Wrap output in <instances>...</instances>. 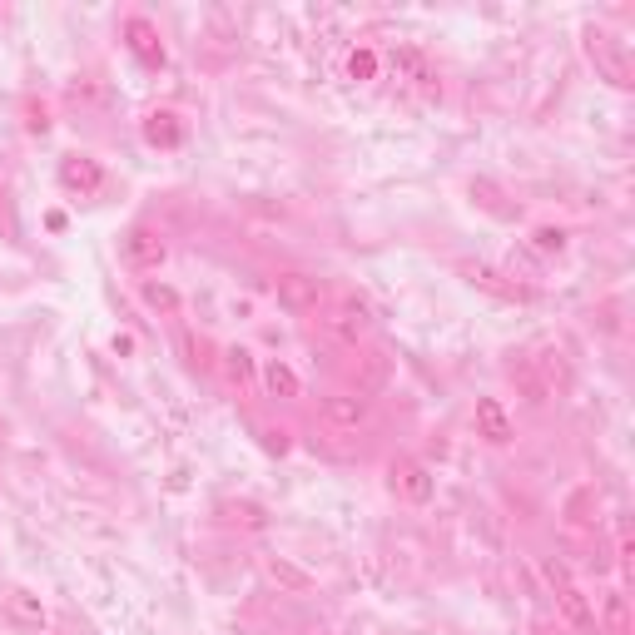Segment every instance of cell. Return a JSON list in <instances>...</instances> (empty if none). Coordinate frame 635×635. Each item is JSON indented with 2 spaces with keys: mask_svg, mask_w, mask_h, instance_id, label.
<instances>
[{
  "mask_svg": "<svg viewBox=\"0 0 635 635\" xmlns=\"http://www.w3.org/2000/svg\"><path fill=\"white\" fill-rule=\"evenodd\" d=\"M536 249L541 254H561L566 249V234L561 229H536Z\"/></svg>",
  "mask_w": 635,
  "mask_h": 635,
  "instance_id": "19",
  "label": "cell"
},
{
  "mask_svg": "<svg viewBox=\"0 0 635 635\" xmlns=\"http://www.w3.org/2000/svg\"><path fill=\"white\" fill-rule=\"evenodd\" d=\"M323 417L333 427H343V432H358L373 417V402L363 392H333V397H323Z\"/></svg>",
  "mask_w": 635,
  "mask_h": 635,
  "instance_id": "5",
  "label": "cell"
},
{
  "mask_svg": "<svg viewBox=\"0 0 635 635\" xmlns=\"http://www.w3.org/2000/svg\"><path fill=\"white\" fill-rule=\"evenodd\" d=\"M268 576L283 581V586H293V591H308V586H313V581H308L298 566H288V561H268Z\"/></svg>",
  "mask_w": 635,
  "mask_h": 635,
  "instance_id": "17",
  "label": "cell"
},
{
  "mask_svg": "<svg viewBox=\"0 0 635 635\" xmlns=\"http://www.w3.org/2000/svg\"><path fill=\"white\" fill-rule=\"evenodd\" d=\"M392 487H397L407 502H432V487H437V482H432V472H427L417 457H397V462H392Z\"/></svg>",
  "mask_w": 635,
  "mask_h": 635,
  "instance_id": "7",
  "label": "cell"
},
{
  "mask_svg": "<svg viewBox=\"0 0 635 635\" xmlns=\"http://www.w3.org/2000/svg\"><path fill=\"white\" fill-rule=\"evenodd\" d=\"M546 581H551V591H556V606H561V616H566V626L581 635L596 631V611H591V601L571 586V576H566V566L561 561H546Z\"/></svg>",
  "mask_w": 635,
  "mask_h": 635,
  "instance_id": "2",
  "label": "cell"
},
{
  "mask_svg": "<svg viewBox=\"0 0 635 635\" xmlns=\"http://www.w3.org/2000/svg\"><path fill=\"white\" fill-rule=\"evenodd\" d=\"M373 70H378V55L373 50H353L348 55V75L353 80H373Z\"/></svg>",
  "mask_w": 635,
  "mask_h": 635,
  "instance_id": "18",
  "label": "cell"
},
{
  "mask_svg": "<svg viewBox=\"0 0 635 635\" xmlns=\"http://www.w3.org/2000/svg\"><path fill=\"white\" fill-rule=\"evenodd\" d=\"M144 139L149 144H164V149H174L179 139H184V129L174 115H149V125H144Z\"/></svg>",
  "mask_w": 635,
  "mask_h": 635,
  "instance_id": "13",
  "label": "cell"
},
{
  "mask_svg": "<svg viewBox=\"0 0 635 635\" xmlns=\"http://www.w3.org/2000/svg\"><path fill=\"white\" fill-rule=\"evenodd\" d=\"M323 323H328V333H333V338H343V343H358V338L373 328L368 303H363V298H353V293H343V298H338V308H333Z\"/></svg>",
  "mask_w": 635,
  "mask_h": 635,
  "instance_id": "4",
  "label": "cell"
},
{
  "mask_svg": "<svg viewBox=\"0 0 635 635\" xmlns=\"http://www.w3.org/2000/svg\"><path fill=\"white\" fill-rule=\"evenodd\" d=\"M263 382H268L273 397H298V373H293L288 363H268V368H263Z\"/></svg>",
  "mask_w": 635,
  "mask_h": 635,
  "instance_id": "15",
  "label": "cell"
},
{
  "mask_svg": "<svg viewBox=\"0 0 635 635\" xmlns=\"http://www.w3.org/2000/svg\"><path fill=\"white\" fill-rule=\"evenodd\" d=\"M472 417H477V437H487L492 447H507L511 437H516L502 397H477V412H472Z\"/></svg>",
  "mask_w": 635,
  "mask_h": 635,
  "instance_id": "8",
  "label": "cell"
},
{
  "mask_svg": "<svg viewBox=\"0 0 635 635\" xmlns=\"http://www.w3.org/2000/svg\"><path fill=\"white\" fill-rule=\"evenodd\" d=\"M224 511H229L234 521H244V526H254V531H258V526H263V511H258V507H249V502H244V507H224Z\"/></svg>",
  "mask_w": 635,
  "mask_h": 635,
  "instance_id": "20",
  "label": "cell"
},
{
  "mask_svg": "<svg viewBox=\"0 0 635 635\" xmlns=\"http://www.w3.org/2000/svg\"><path fill=\"white\" fill-rule=\"evenodd\" d=\"M536 635H566L561 626H551V621H536Z\"/></svg>",
  "mask_w": 635,
  "mask_h": 635,
  "instance_id": "22",
  "label": "cell"
},
{
  "mask_svg": "<svg viewBox=\"0 0 635 635\" xmlns=\"http://www.w3.org/2000/svg\"><path fill=\"white\" fill-rule=\"evenodd\" d=\"M273 298H278V308H288V313H313V308L323 303V283H318L313 273H278Z\"/></svg>",
  "mask_w": 635,
  "mask_h": 635,
  "instance_id": "3",
  "label": "cell"
},
{
  "mask_svg": "<svg viewBox=\"0 0 635 635\" xmlns=\"http://www.w3.org/2000/svg\"><path fill=\"white\" fill-rule=\"evenodd\" d=\"M15 616H25V621H35V626L45 621V616H40V606H30L25 596H15Z\"/></svg>",
  "mask_w": 635,
  "mask_h": 635,
  "instance_id": "21",
  "label": "cell"
},
{
  "mask_svg": "<svg viewBox=\"0 0 635 635\" xmlns=\"http://www.w3.org/2000/svg\"><path fill=\"white\" fill-rule=\"evenodd\" d=\"M511 382H516V387L526 392V402H536V407L551 397V387L541 382V373H536V363H531V358H516V363H511Z\"/></svg>",
  "mask_w": 635,
  "mask_h": 635,
  "instance_id": "12",
  "label": "cell"
},
{
  "mask_svg": "<svg viewBox=\"0 0 635 635\" xmlns=\"http://www.w3.org/2000/svg\"><path fill=\"white\" fill-rule=\"evenodd\" d=\"M144 303L159 308V313H179V293L169 283H144Z\"/></svg>",
  "mask_w": 635,
  "mask_h": 635,
  "instance_id": "16",
  "label": "cell"
},
{
  "mask_svg": "<svg viewBox=\"0 0 635 635\" xmlns=\"http://www.w3.org/2000/svg\"><path fill=\"white\" fill-rule=\"evenodd\" d=\"M120 254H125L129 268H159L164 258H169V249H164V239L154 234V229H129L125 239H120Z\"/></svg>",
  "mask_w": 635,
  "mask_h": 635,
  "instance_id": "6",
  "label": "cell"
},
{
  "mask_svg": "<svg viewBox=\"0 0 635 635\" xmlns=\"http://www.w3.org/2000/svg\"><path fill=\"white\" fill-rule=\"evenodd\" d=\"M601 635H631V606H626V596L621 591H606L601 596Z\"/></svg>",
  "mask_w": 635,
  "mask_h": 635,
  "instance_id": "11",
  "label": "cell"
},
{
  "mask_svg": "<svg viewBox=\"0 0 635 635\" xmlns=\"http://www.w3.org/2000/svg\"><path fill=\"white\" fill-rule=\"evenodd\" d=\"M125 35H129V50H134L144 65H164V45H159V30H154L149 20L134 15V20L125 25Z\"/></svg>",
  "mask_w": 635,
  "mask_h": 635,
  "instance_id": "9",
  "label": "cell"
},
{
  "mask_svg": "<svg viewBox=\"0 0 635 635\" xmlns=\"http://www.w3.org/2000/svg\"><path fill=\"white\" fill-rule=\"evenodd\" d=\"M224 373H229V382L249 387V382H254V373H258L254 353H249V348H229V353H224Z\"/></svg>",
  "mask_w": 635,
  "mask_h": 635,
  "instance_id": "14",
  "label": "cell"
},
{
  "mask_svg": "<svg viewBox=\"0 0 635 635\" xmlns=\"http://www.w3.org/2000/svg\"><path fill=\"white\" fill-rule=\"evenodd\" d=\"M60 179H65V189H80V194H95V189L105 184L100 164H95V159H80V154H70V159L60 164Z\"/></svg>",
  "mask_w": 635,
  "mask_h": 635,
  "instance_id": "10",
  "label": "cell"
},
{
  "mask_svg": "<svg viewBox=\"0 0 635 635\" xmlns=\"http://www.w3.org/2000/svg\"><path fill=\"white\" fill-rule=\"evenodd\" d=\"M586 55H591V65L611 80V85H621V90H631V50L616 40V35H606V30H586Z\"/></svg>",
  "mask_w": 635,
  "mask_h": 635,
  "instance_id": "1",
  "label": "cell"
},
{
  "mask_svg": "<svg viewBox=\"0 0 635 635\" xmlns=\"http://www.w3.org/2000/svg\"><path fill=\"white\" fill-rule=\"evenodd\" d=\"M0 437H5V422H0Z\"/></svg>",
  "mask_w": 635,
  "mask_h": 635,
  "instance_id": "23",
  "label": "cell"
}]
</instances>
